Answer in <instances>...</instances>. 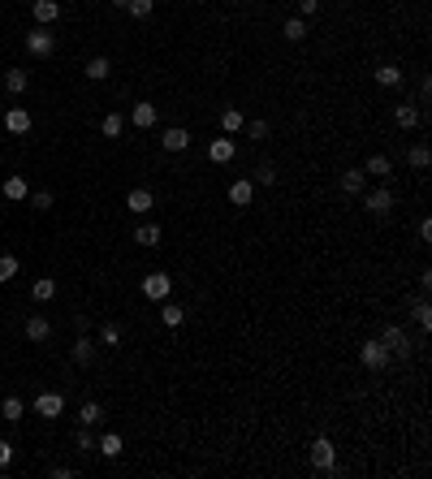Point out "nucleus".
<instances>
[{
	"label": "nucleus",
	"mask_w": 432,
	"mask_h": 479,
	"mask_svg": "<svg viewBox=\"0 0 432 479\" xmlns=\"http://www.w3.org/2000/svg\"><path fill=\"white\" fill-rule=\"evenodd\" d=\"M359 363L367 367V372H385V367L393 363V354H389V345L380 341V337H372V341L359 345Z\"/></svg>",
	"instance_id": "obj_1"
},
{
	"label": "nucleus",
	"mask_w": 432,
	"mask_h": 479,
	"mask_svg": "<svg viewBox=\"0 0 432 479\" xmlns=\"http://www.w3.org/2000/svg\"><path fill=\"white\" fill-rule=\"evenodd\" d=\"M363 173H367V178H380V182H385V178H393V164H389V156H367L363 160Z\"/></svg>",
	"instance_id": "obj_16"
},
{
	"label": "nucleus",
	"mask_w": 432,
	"mask_h": 479,
	"mask_svg": "<svg viewBox=\"0 0 432 479\" xmlns=\"http://www.w3.org/2000/svg\"><path fill=\"white\" fill-rule=\"evenodd\" d=\"M372 78H376L380 87H398V83H402V70H398L393 61H385V65H376V70H372Z\"/></svg>",
	"instance_id": "obj_25"
},
{
	"label": "nucleus",
	"mask_w": 432,
	"mask_h": 479,
	"mask_svg": "<svg viewBox=\"0 0 432 479\" xmlns=\"http://www.w3.org/2000/svg\"><path fill=\"white\" fill-rule=\"evenodd\" d=\"M100 134H104V138H121V134H125V117H121V113H108V117L100 121Z\"/></svg>",
	"instance_id": "obj_32"
},
{
	"label": "nucleus",
	"mask_w": 432,
	"mask_h": 479,
	"mask_svg": "<svg viewBox=\"0 0 432 479\" xmlns=\"http://www.w3.org/2000/svg\"><path fill=\"white\" fill-rule=\"evenodd\" d=\"M156 104L152 100H138L134 108H130V125H134V130H152V125H156Z\"/></svg>",
	"instance_id": "obj_9"
},
{
	"label": "nucleus",
	"mask_w": 432,
	"mask_h": 479,
	"mask_svg": "<svg viewBox=\"0 0 432 479\" xmlns=\"http://www.w3.org/2000/svg\"><path fill=\"white\" fill-rule=\"evenodd\" d=\"M0 195H5L9 203H22V199H30V186H26V178H22V173H9V178H5V186H0Z\"/></svg>",
	"instance_id": "obj_11"
},
{
	"label": "nucleus",
	"mask_w": 432,
	"mask_h": 479,
	"mask_svg": "<svg viewBox=\"0 0 432 479\" xmlns=\"http://www.w3.org/2000/svg\"><path fill=\"white\" fill-rule=\"evenodd\" d=\"M26 414V402L22 397H5V402H0V419H9V423H18Z\"/></svg>",
	"instance_id": "obj_30"
},
{
	"label": "nucleus",
	"mask_w": 432,
	"mask_h": 479,
	"mask_svg": "<svg viewBox=\"0 0 432 479\" xmlns=\"http://www.w3.org/2000/svg\"><path fill=\"white\" fill-rule=\"evenodd\" d=\"M52 190H35V195H30V207H35V212H52Z\"/></svg>",
	"instance_id": "obj_38"
},
{
	"label": "nucleus",
	"mask_w": 432,
	"mask_h": 479,
	"mask_svg": "<svg viewBox=\"0 0 432 479\" xmlns=\"http://www.w3.org/2000/svg\"><path fill=\"white\" fill-rule=\"evenodd\" d=\"M251 199H255V182H247V178L229 182V203L234 207H251Z\"/></svg>",
	"instance_id": "obj_15"
},
{
	"label": "nucleus",
	"mask_w": 432,
	"mask_h": 479,
	"mask_svg": "<svg viewBox=\"0 0 432 479\" xmlns=\"http://www.w3.org/2000/svg\"><path fill=\"white\" fill-rule=\"evenodd\" d=\"M160 147H165V151H186V147H190V130H182V125H169V130L160 134Z\"/></svg>",
	"instance_id": "obj_13"
},
{
	"label": "nucleus",
	"mask_w": 432,
	"mask_h": 479,
	"mask_svg": "<svg viewBox=\"0 0 432 479\" xmlns=\"http://www.w3.org/2000/svg\"><path fill=\"white\" fill-rule=\"evenodd\" d=\"M407 164H411L415 173H424V169L432 164V151H428V142H415V147L407 151Z\"/></svg>",
	"instance_id": "obj_26"
},
{
	"label": "nucleus",
	"mask_w": 432,
	"mask_h": 479,
	"mask_svg": "<svg viewBox=\"0 0 432 479\" xmlns=\"http://www.w3.org/2000/svg\"><path fill=\"white\" fill-rule=\"evenodd\" d=\"M9 462H13V440H5V436H0V471H5Z\"/></svg>",
	"instance_id": "obj_42"
},
{
	"label": "nucleus",
	"mask_w": 432,
	"mask_h": 479,
	"mask_svg": "<svg viewBox=\"0 0 432 479\" xmlns=\"http://www.w3.org/2000/svg\"><path fill=\"white\" fill-rule=\"evenodd\" d=\"M243 125H247V117L238 113V108H225V113H220V130L225 134H243Z\"/></svg>",
	"instance_id": "obj_33"
},
{
	"label": "nucleus",
	"mask_w": 432,
	"mask_h": 479,
	"mask_svg": "<svg viewBox=\"0 0 432 479\" xmlns=\"http://www.w3.org/2000/svg\"><path fill=\"white\" fill-rule=\"evenodd\" d=\"M160 237H165V229H160V225H138L134 229V242L138 246H160Z\"/></svg>",
	"instance_id": "obj_31"
},
{
	"label": "nucleus",
	"mask_w": 432,
	"mask_h": 479,
	"mask_svg": "<svg viewBox=\"0 0 432 479\" xmlns=\"http://www.w3.org/2000/svg\"><path fill=\"white\" fill-rule=\"evenodd\" d=\"M117 9H130V18H152L156 0H113Z\"/></svg>",
	"instance_id": "obj_28"
},
{
	"label": "nucleus",
	"mask_w": 432,
	"mask_h": 479,
	"mask_svg": "<svg viewBox=\"0 0 432 479\" xmlns=\"http://www.w3.org/2000/svg\"><path fill=\"white\" fill-rule=\"evenodd\" d=\"M380 341L389 345V354H393V359H411V354H415V341L407 337V328H398V324H385Z\"/></svg>",
	"instance_id": "obj_3"
},
{
	"label": "nucleus",
	"mask_w": 432,
	"mask_h": 479,
	"mask_svg": "<svg viewBox=\"0 0 432 479\" xmlns=\"http://www.w3.org/2000/svg\"><path fill=\"white\" fill-rule=\"evenodd\" d=\"M30 13H35L39 26H52V22H61V0H35Z\"/></svg>",
	"instance_id": "obj_12"
},
{
	"label": "nucleus",
	"mask_w": 432,
	"mask_h": 479,
	"mask_svg": "<svg viewBox=\"0 0 432 479\" xmlns=\"http://www.w3.org/2000/svg\"><path fill=\"white\" fill-rule=\"evenodd\" d=\"M316 9H320V0H298V13H302V18H311Z\"/></svg>",
	"instance_id": "obj_43"
},
{
	"label": "nucleus",
	"mask_w": 432,
	"mask_h": 479,
	"mask_svg": "<svg viewBox=\"0 0 432 479\" xmlns=\"http://www.w3.org/2000/svg\"><path fill=\"white\" fill-rule=\"evenodd\" d=\"M30 87V70H5V91L9 95H26Z\"/></svg>",
	"instance_id": "obj_21"
},
{
	"label": "nucleus",
	"mask_w": 432,
	"mask_h": 479,
	"mask_svg": "<svg viewBox=\"0 0 432 479\" xmlns=\"http://www.w3.org/2000/svg\"><path fill=\"white\" fill-rule=\"evenodd\" d=\"M342 190H346V195H363V190H367V173L363 169H346L342 173Z\"/></svg>",
	"instance_id": "obj_22"
},
{
	"label": "nucleus",
	"mask_w": 432,
	"mask_h": 479,
	"mask_svg": "<svg viewBox=\"0 0 432 479\" xmlns=\"http://www.w3.org/2000/svg\"><path fill=\"white\" fill-rule=\"evenodd\" d=\"M30 298H35V302H52L56 298V281L52 277H39L35 285H30Z\"/></svg>",
	"instance_id": "obj_29"
},
{
	"label": "nucleus",
	"mask_w": 432,
	"mask_h": 479,
	"mask_svg": "<svg viewBox=\"0 0 432 479\" xmlns=\"http://www.w3.org/2000/svg\"><path fill=\"white\" fill-rule=\"evenodd\" d=\"M121 449H125V445H121V436H117V432H104L100 440H95V454L108 458V462H117V458H121Z\"/></svg>",
	"instance_id": "obj_18"
},
{
	"label": "nucleus",
	"mask_w": 432,
	"mask_h": 479,
	"mask_svg": "<svg viewBox=\"0 0 432 479\" xmlns=\"http://www.w3.org/2000/svg\"><path fill=\"white\" fill-rule=\"evenodd\" d=\"M125 207H130V216H147L152 207H156V195H152L147 186H134L130 195H125Z\"/></svg>",
	"instance_id": "obj_8"
},
{
	"label": "nucleus",
	"mask_w": 432,
	"mask_h": 479,
	"mask_svg": "<svg viewBox=\"0 0 432 479\" xmlns=\"http://www.w3.org/2000/svg\"><path fill=\"white\" fill-rule=\"evenodd\" d=\"M100 345H121V324H100Z\"/></svg>",
	"instance_id": "obj_37"
},
{
	"label": "nucleus",
	"mask_w": 432,
	"mask_h": 479,
	"mask_svg": "<svg viewBox=\"0 0 432 479\" xmlns=\"http://www.w3.org/2000/svg\"><path fill=\"white\" fill-rule=\"evenodd\" d=\"M363 207H367L372 216H389V212H393V190H389V186H376V190H367Z\"/></svg>",
	"instance_id": "obj_7"
},
{
	"label": "nucleus",
	"mask_w": 432,
	"mask_h": 479,
	"mask_svg": "<svg viewBox=\"0 0 432 479\" xmlns=\"http://www.w3.org/2000/svg\"><path fill=\"white\" fill-rule=\"evenodd\" d=\"M307 454H311V467L316 471H338V445H333L329 436H316Z\"/></svg>",
	"instance_id": "obj_2"
},
{
	"label": "nucleus",
	"mask_w": 432,
	"mask_h": 479,
	"mask_svg": "<svg viewBox=\"0 0 432 479\" xmlns=\"http://www.w3.org/2000/svg\"><path fill=\"white\" fill-rule=\"evenodd\" d=\"M74 419H78V427H95V423H104V406L100 402H83Z\"/></svg>",
	"instance_id": "obj_19"
},
{
	"label": "nucleus",
	"mask_w": 432,
	"mask_h": 479,
	"mask_svg": "<svg viewBox=\"0 0 432 479\" xmlns=\"http://www.w3.org/2000/svg\"><path fill=\"white\" fill-rule=\"evenodd\" d=\"M277 182V169L273 164H260V169H255V186H273Z\"/></svg>",
	"instance_id": "obj_40"
},
{
	"label": "nucleus",
	"mask_w": 432,
	"mask_h": 479,
	"mask_svg": "<svg viewBox=\"0 0 432 479\" xmlns=\"http://www.w3.org/2000/svg\"><path fill=\"white\" fill-rule=\"evenodd\" d=\"M143 294H147L152 302H165L173 294V277L169 273H147V277H143Z\"/></svg>",
	"instance_id": "obj_6"
},
{
	"label": "nucleus",
	"mask_w": 432,
	"mask_h": 479,
	"mask_svg": "<svg viewBox=\"0 0 432 479\" xmlns=\"http://www.w3.org/2000/svg\"><path fill=\"white\" fill-rule=\"evenodd\" d=\"M83 74L91 78V83H104V78H108V74H113V61H108V56H91Z\"/></svg>",
	"instance_id": "obj_23"
},
{
	"label": "nucleus",
	"mask_w": 432,
	"mask_h": 479,
	"mask_svg": "<svg viewBox=\"0 0 432 479\" xmlns=\"http://www.w3.org/2000/svg\"><path fill=\"white\" fill-rule=\"evenodd\" d=\"M30 410H35L39 419H61V414H65V393H39Z\"/></svg>",
	"instance_id": "obj_5"
},
{
	"label": "nucleus",
	"mask_w": 432,
	"mask_h": 479,
	"mask_svg": "<svg viewBox=\"0 0 432 479\" xmlns=\"http://www.w3.org/2000/svg\"><path fill=\"white\" fill-rule=\"evenodd\" d=\"M74 445H78L83 454H95V436H91V427H78V432H74Z\"/></svg>",
	"instance_id": "obj_39"
},
{
	"label": "nucleus",
	"mask_w": 432,
	"mask_h": 479,
	"mask_svg": "<svg viewBox=\"0 0 432 479\" xmlns=\"http://www.w3.org/2000/svg\"><path fill=\"white\" fill-rule=\"evenodd\" d=\"M26 52L30 56H52L56 52V35H52V30H48V26H35V30H26Z\"/></svg>",
	"instance_id": "obj_4"
},
{
	"label": "nucleus",
	"mask_w": 432,
	"mask_h": 479,
	"mask_svg": "<svg viewBox=\"0 0 432 479\" xmlns=\"http://www.w3.org/2000/svg\"><path fill=\"white\" fill-rule=\"evenodd\" d=\"M207 160H212V164H229L234 160V138H216L212 147H207Z\"/></svg>",
	"instance_id": "obj_24"
},
{
	"label": "nucleus",
	"mask_w": 432,
	"mask_h": 479,
	"mask_svg": "<svg viewBox=\"0 0 432 479\" xmlns=\"http://www.w3.org/2000/svg\"><path fill=\"white\" fill-rule=\"evenodd\" d=\"M5 130H9V134H30V113L13 104L9 113H5Z\"/></svg>",
	"instance_id": "obj_17"
},
{
	"label": "nucleus",
	"mask_w": 432,
	"mask_h": 479,
	"mask_svg": "<svg viewBox=\"0 0 432 479\" xmlns=\"http://www.w3.org/2000/svg\"><path fill=\"white\" fill-rule=\"evenodd\" d=\"M281 35H285V39H290V43H302V39H307V35H311V30H307V22H302V18H290V22H285V26H281Z\"/></svg>",
	"instance_id": "obj_34"
},
{
	"label": "nucleus",
	"mask_w": 432,
	"mask_h": 479,
	"mask_svg": "<svg viewBox=\"0 0 432 479\" xmlns=\"http://www.w3.org/2000/svg\"><path fill=\"white\" fill-rule=\"evenodd\" d=\"M74 363L78 367H91L95 363V341L87 337V332H78V341H74Z\"/></svg>",
	"instance_id": "obj_20"
},
{
	"label": "nucleus",
	"mask_w": 432,
	"mask_h": 479,
	"mask_svg": "<svg viewBox=\"0 0 432 479\" xmlns=\"http://www.w3.org/2000/svg\"><path fill=\"white\" fill-rule=\"evenodd\" d=\"M18 268H22L18 255H0V285H9L13 277H18Z\"/></svg>",
	"instance_id": "obj_36"
},
{
	"label": "nucleus",
	"mask_w": 432,
	"mask_h": 479,
	"mask_svg": "<svg viewBox=\"0 0 432 479\" xmlns=\"http://www.w3.org/2000/svg\"><path fill=\"white\" fill-rule=\"evenodd\" d=\"M243 130H247V138H268V121H247Z\"/></svg>",
	"instance_id": "obj_41"
},
{
	"label": "nucleus",
	"mask_w": 432,
	"mask_h": 479,
	"mask_svg": "<svg viewBox=\"0 0 432 479\" xmlns=\"http://www.w3.org/2000/svg\"><path fill=\"white\" fill-rule=\"evenodd\" d=\"M160 319H165V328H178L182 319H186V307H178V302H160Z\"/></svg>",
	"instance_id": "obj_27"
},
{
	"label": "nucleus",
	"mask_w": 432,
	"mask_h": 479,
	"mask_svg": "<svg viewBox=\"0 0 432 479\" xmlns=\"http://www.w3.org/2000/svg\"><path fill=\"white\" fill-rule=\"evenodd\" d=\"M411 315H415V324H420V328H432V302L428 298H415L411 302Z\"/></svg>",
	"instance_id": "obj_35"
},
{
	"label": "nucleus",
	"mask_w": 432,
	"mask_h": 479,
	"mask_svg": "<svg viewBox=\"0 0 432 479\" xmlns=\"http://www.w3.org/2000/svg\"><path fill=\"white\" fill-rule=\"evenodd\" d=\"M22 332H26V341H35V345H39V341L52 337V324H48V315H30Z\"/></svg>",
	"instance_id": "obj_14"
},
{
	"label": "nucleus",
	"mask_w": 432,
	"mask_h": 479,
	"mask_svg": "<svg viewBox=\"0 0 432 479\" xmlns=\"http://www.w3.org/2000/svg\"><path fill=\"white\" fill-rule=\"evenodd\" d=\"M424 117H428V113H424L420 104H398V108H393V121L402 125V130H415V125H424Z\"/></svg>",
	"instance_id": "obj_10"
}]
</instances>
